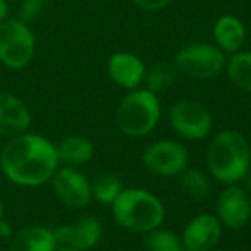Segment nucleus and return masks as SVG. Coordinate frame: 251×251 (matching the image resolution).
I'll use <instances>...</instances> for the list:
<instances>
[{
  "instance_id": "obj_1",
  "label": "nucleus",
  "mask_w": 251,
  "mask_h": 251,
  "mask_svg": "<svg viewBox=\"0 0 251 251\" xmlns=\"http://www.w3.org/2000/svg\"><path fill=\"white\" fill-rule=\"evenodd\" d=\"M0 166L16 185L40 186L51 179L58 168L56 147L38 133H19L3 147Z\"/></svg>"
},
{
  "instance_id": "obj_2",
  "label": "nucleus",
  "mask_w": 251,
  "mask_h": 251,
  "mask_svg": "<svg viewBox=\"0 0 251 251\" xmlns=\"http://www.w3.org/2000/svg\"><path fill=\"white\" fill-rule=\"evenodd\" d=\"M208 171L226 185L241 181L250 171L251 149L245 137L236 130L217 133L207 149Z\"/></svg>"
},
{
  "instance_id": "obj_3",
  "label": "nucleus",
  "mask_w": 251,
  "mask_h": 251,
  "mask_svg": "<svg viewBox=\"0 0 251 251\" xmlns=\"http://www.w3.org/2000/svg\"><path fill=\"white\" fill-rule=\"evenodd\" d=\"M111 205L116 224L126 231L151 232L164 221V205L146 190H122Z\"/></svg>"
},
{
  "instance_id": "obj_4",
  "label": "nucleus",
  "mask_w": 251,
  "mask_h": 251,
  "mask_svg": "<svg viewBox=\"0 0 251 251\" xmlns=\"http://www.w3.org/2000/svg\"><path fill=\"white\" fill-rule=\"evenodd\" d=\"M161 116L157 94L149 89L133 91L116 109V125L128 137H144L154 130Z\"/></svg>"
},
{
  "instance_id": "obj_5",
  "label": "nucleus",
  "mask_w": 251,
  "mask_h": 251,
  "mask_svg": "<svg viewBox=\"0 0 251 251\" xmlns=\"http://www.w3.org/2000/svg\"><path fill=\"white\" fill-rule=\"evenodd\" d=\"M36 48L29 24L19 17H7L0 23V62L12 70H21L31 62Z\"/></svg>"
},
{
  "instance_id": "obj_6",
  "label": "nucleus",
  "mask_w": 251,
  "mask_h": 251,
  "mask_svg": "<svg viewBox=\"0 0 251 251\" xmlns=\"http://www.w3.org/2000/svg\"><path fill=\"white\" fill-rule=\"evenodd\" d=\"M175 65L193 79H210L222 72L224 53L212 45H190L176 53Z\"/></svg>"
},
{
  "instance_id": "obj_7",
  "label": "nucleus",
  "mask_w": 251,
  "mask_h": 251,
  "mask_svg": "<svg viewBox=\"0 0 251 251\" xmlns=\"http://www.w3.org/2000/svg\"><path fill=\"white\" fill-rule=\"evenodd\" d=\"M173 128L188 140H200L210 133L212 116L203 104L197 101H178L169 111Z\"/></svg>"
},
{
  "instance_id": "obj_8",
  "label": "nucleus",
  "mask_w": 251,
  "mask_h": 251,
  "mask_svg": "<svg viewBox=\"0 0 251 251\" xmlns=\"http://www.w3.org/2000/svg\"><path fill=\"white\" fill-rule=\"evenodd\" d=\"M144 166L159 176L181 175L188 166V152L185 147L173 140H159L144 151Z\"/></svg>"
},
{
  "instance_id": "obj_9",
  "label": "nucleus",
  "mask_w": 251,
  "mask_h": 251,
  "mask_svg": "<svg viewBox=\"0 0 251 251\" xmlns=\"http://www.w3.org/2000/svg\"><path fill=\"white\" fill-rule=\"evenodd\" d=\"M217 219L227 229L238 231L251 219V197L241 186L229 185L217 199Z\"/></svg>"
},
{
  "instance_id": "obj_10",
  "label": "nucleus",
  "mask_w": 251,
  "mask_h": 251,
  "mask_svg": "<svg viewBox=\"0 0 251 251\" xmlns=\"http://www.w3.org/2000/svg\"><path fill=\"white\" fill-rule=\"evenodd\" d=\"M51 186L55 195L65 205L74 208L86 207L93 197L91 183L82 173L72 166L56 169L55 175L51 176Z\"/></svg>"
},
{
  "instance_id": "obj_11",
  "label": "nucleus",
  "mask_w": 251,
  "mask_h": 251,
  "mask_svg": "<svg viewBox=\"0 0 251 251\" xmlns=\"http://www.w3.org/2000/svg\"><path fill=\"white\" fill-rule=\"evenodd\" d=\"M222 224L212 214H200L186 224L181 245L186 251H210L221 241Z\"/></svg>"
},
{
  "instance_id": "obj_12",
  "label": "nucleus",
  "mask_w": 251,
  "mask_h": 251,
  "mask_svg": "<svg viewBox=\"0 0 251 251\" xmlns=\"http://www.w3.org/2000/svg\"><path fill=\"white\" fill-rule=\"evenodd\" d=\"M31 113L17 96L0 91V137H12L27 132Z\"/></svg>"
},
{
  "instance_id": "obj_13",
  "label": "nucleus",
  "mask_w": 251,
  "mask_h": 251,
  "mask_svg": "<svg viewBox=\"0 0 251 251\" xmlns=\"http://www.w3.org/2000/svg\"><path fill=\"white\" fill-rule=\"evenodd\" d=\"M109 77L125 89H135L146 77V67L142 60L128 51H118L111 55L108 62Z\"/></svg>"
},
{
  "instance_id": "obj_14",
  "label": "nucleus",
  "mask_w": 251,
  "mask_h": 251,
  "mask_svg": "<svg viewBox=\"0 0 251 251\" xmlns=\"http://www.w3.org/2000/svg\"><path fill=\"white\" fill-rule=\"evenodd\" d=\"M56 239L53 231L33 226L19 231L10 243V251H55Z\"/></svg>"
},
{
  "instance_id": "obj_15",
  "label": "nucleus",
  "mask_w": 251,
  "mask_h": 251,
  "mask_svg": "<svg viewBox=\"0 0 251 251\" xmlns=\"http://www.w3.org/2000/svg\"><path fill=\"white\" fill-rule=\"evenodd\" d=\"M56 155L58 162L67 166H80L91 161L94 155V146L89 139L82 135H72L63 139L56 146Z\"/></svg>"
},
{
  "instance_id": "obj_16",
  "label": "nucleus",
  "mask_w": 251,
  "mask_h": 251,
  "mask_svg": "<svg viewBox=\"0 0 251 251\" xmlns=\"http://www.w3.org/2000/svg\"><path fill=\"white\" fill-rule=\"evenodd\" d=\"M214 38L224 51H238L245 43V26L234 16H222L214 26Z\"/></svg>"
},
{
  "instance_id": "obj_17",
  "label": "nucleus",
  "mask_w": 251,
  "mask_h": 251,
  "mask_svg": "<svg viewBox=\"0 0 251 251\" xmlns=\"http://www.w3.org/2000/svg\"><path fill=\"white\" fill-rule=\"evenodd\" d=\"M101 238V224L94 217H82L70 226L69 246L79 251H87L98 245Z\"/></svg>"
},
{
  "instance_id": "obj_18",
  "label": "nucleus",
  "mask_w": 251,
  "mask_h": 251,
  "mask_svg": "<svg viewBox=\"0 0 251 251\" xmlns=\"http://www.w3.org/2000/svg\"><path fill=\"white\" fill-rule=\"evenodd\" d=\"M227 74L239 89L251 93V51L236 53L227 63Z\"/></svg>"
},
{
  "instance_id": "obj_19",
  "label": "nucleus",
  "mask_w": 251,
  "mask_h": 251,
  "mask_svg": "<svg viewBox=\"0 0 251 251\" xmlns=\"http://www.w3.org/2000/svg\"><path fill=\"white\" fill-rule=\"evenodd\" d=\"M181 186L183 192L197 201L205 200L208 197V193H210L208 179L199 169H185L181 173Z\"/></svg>"
},
{
  "instance_id": "obj_20",
  "label": "nucleus",
  "mask_w": 251,
  "mask_h": 251,
  "mask_svg": "<svg viewBox=\"0 0 251 251\" xmlns=\"http://www.w3.org/2000/svg\"><path fill=\"white\" fill-rule=\"evenodd\" d=\"M147 89L154 94L164 93L175 84L176 80V67L169 63H157L147 74Z\"/></svg>"
},
{
  "instance_id": "obj_21",
  "label": "nucleus",
  "mask_w": 251,
  "mask_h": 251,
  "mask_svg": "<svg viewBox=\"0 0 251 251\" xmlns=\"http://www.w3.org/2000/svg\"><path fill=\"white\" fill-rule=\"evenodd\" d=\"M91 192H93L94 199L102 205H111L116 197L122 192V181L116 176L104 175L94 179L91 185Z\"/></svg>"
},
{
  "instance_id": "obj_22",
  "label": "nucleus",
  "mask_w": 251,
  "mask_h": 251,
  "mask_svg": "<svg viewBox=\"0 0 251 251\" xmlns=\"http://www.w3.org/2000/svg\"><path fill=\"white\" fill-rule=\"evenodd\" d=\"M146 246L149 251H178L183 248L181 239L171 231L154 229L146 239Z\"/></svg>"
},
{
  "instance_id": "obj_23",
  "label": "nucleus",
  "mask_w": 251,
  "mask_h": 251,
  "mask_svg": "<svg viewBox=\"0 0 251 251\" xmlns=\"http://www.w3.org/2000/svg\"><path fill=\"white\" fill-rule=\"evenodd\" d=\"M45 5H47V0H23L19 9V19L26 24L33 23L45 9Z\"/></svg>"
},
{
  "instance_id": "obj_24",
  "label": "nucleus",
  "mask_w": 251,
  "mask_h": 251,
  "mask_svg": "<svg viewBox=\"0 0 251 251\" xmlns=\"http://www.w3.org/2000/svg\"><path fill=\"white\" fill-rule=\"evenodd\" d=\"M135 5H139L140 9H146V10H159V9H164L166 5H169L171 0H132Z\"/></svg>"
},
{
  "instance_id": "obj_25",
  "label": "nucleus",
  "mask_w": 251,
  "mask_h": 251,
  "mask_svg": "<svg viewBox=\"0 0 251 251\" xmlns=\"http://www.w3.org/2000/svg\"><path fill=\"white\" fill-rule=\"evenodd\" d=\"M9 17V3L7 0H0V23Z\"/></svg>"
},
{
  "instance_id": "obj_26",
  "label": "nucleus",
  "mask_w": 251,
  "mask_h": 251,
  "mask_svg": "<svg viewBox=\"0 0 251 251\" xmlns=\"http://www.w3.org/2000/svg\"><path fill=\"white\" fill-rule=\"evenodd\" d=\"M243 179H246V192H250L251 193V173L248 171V173H246V176H245V178H243Z\"/></svg>"
},
{
  "instance_id": "obj_27",
  "label": "nucleus",
  "mask_w": 251,
  "mask_h": 251,
  "mask_svg": "<svg viewBox=\"0 0 251 251\" xmlns=\"http://www.w3.org/2000/svg\"><path fill=\"white\" fill-rule=\"evenodd\" d=\"M55 251H79V250H74L70 246H65V248H60V250H55Z\"/></svg>"
},
{
  "instance_id": "obj_28",
  "label": "nucleus",
  "mask_w": 251,
  "mask_h": 251,
  "mask_svg": "<svg viewBox=\"0 0 251 251\" xmlns=\"http://www.w3.org/2000/svg\"><path fill=\"white\" fill-rule=\"evenodd\" d=\"M2 212H3V207H2V201H0V221H2Z\"/></svg>"
},
{
  "instance_id": "obj_29",
  "label": "nucleus",
  "mask_w": 251,
  "mask_h": 251,
  "mask_svg": "<svg viewBox=\"0 0 251 251\" xmlns=\"http://www.w3.org/2000/svg\"><path fill=\"white\" fill-rule=\"evenodd\" d=\"M210 251H224V250H215V248H214V250H210Z\"/></svg>"
},
{
  "instance_id": "obj_30",
  "label": "nucleus",
  "mask_w": 251,
  "mask_h": 251,
  "mask_svg": "<svg viewBox=\"0 0 251 251\" xmlns=\"http://www.w3.org/2000/svg\"><path fill=\"white\" fill-rule=\"evenodd\" d=\"M178 251H186V250H185V248H181V250H178Z\"/></svg>"
}]
</instances>
